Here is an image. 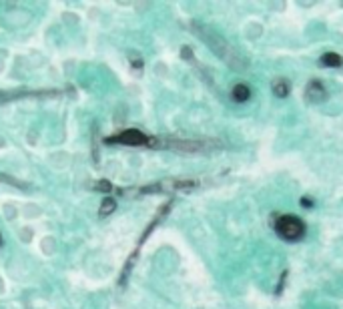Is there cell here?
Masks as SVG:
<instances>
[{
	"mask_svg": "<svg viewBox=\"0 0 343 309\" xmlns=\"http://www.w3.org/2000/svg\"><path fill=\"white\" fill-rule=\"evenodd\" d=\"M341 56L335 52H327L321 56V64H325V66H341Z\"/></svg>",
	"mask_w": 343,
	"mask_h": 309,
	"instance_id": "cell-7",
	"label": "cell"
},
{
	"mask_svg": "<svg viewBox=\"0 0 343 309\" xmlns=\"http://www.w3.org/2000/svg\"><path fill=\"white\" fill-rule=\"evenodd\" d=\"M249 97H251V91H249L247 85H235V87L231 89V99H233L235 103H245Z\"/></svg>",
	"mask_w": 343,
	"mask_h": 309,
	"instance_id": "cell-6",
	"label": "cell"
},
{
	"mask_svg": "<svg viewBox=\"0 0 343 309\" xmlns=\"http://www.w3.org/2000/svg\"><path fill=\"white\" fill-rule=\"evenodd\" d=\"M203 38H205V43H207V45H209L213 51L221 56V60H225V62H227L231 68H237V70L245 68L243 56L235 51V49L229 45L227 41H223L219 34H215V32H209V30H207V32L203 30Z\"/></svg>",
	"mask_w": 343,
	"mask_h": 309,
	"instance_id": "cell-1",
	"label": "cell"
},
{
	"mask_svg": "<svg viewBox=\"0 0 343 309\" xmlns=\"http://www.w3.org/2000/svg\"><path fill=\"white\" fill-rule=\"evenodd\" d=\"M301 205H303V207H309V205H313V201H309V199L305 197V199H301Z\"/></svg>",
	"mask_w": 343,
	"mask_h": 309,
	"instance_id": "cell-12",
	"label": "cell"
},
{
	"mask_svg": "<svg viewBox=\"0 0 343 309\" xmlns=\"http://www.w3.org/2000/svg\"><path fill=\"white\" fill-rule=\"evenodd\" d=\"M273 93L277 95V97H287L289 95V83H287L285 79H279V81H275L273 83Z\"/></svg>",
	"mask_w": 343,
	"mask_h": 309,
	"instance_id": "cell-9",
	"label": "cell"
},
{
	"mask_svg": "<svg viewBox=\"0 0 343 309\" xmlns=\"http://www.w3.org/2000/svg\"><path fill=\"white\" fill-rule=\"evenodd\" d=\"M109 143H120V145H128V147H143V145H153V141L143 135L141 131L137 129H128V131H122L120 135H116L113 139H109Z\"/></svg>",
	"mask_w": 343,
	"mask_h": 309,
	"instance_id": "cell-4",
	"label": "cell"
},
{
	"mask_svg": "<svg viewBox=\"0 0 343 309\" xmlns=\"http://www.w3.org/2000/svg\"><path fill=\"white\" fill-rule=\"evenodd\" d=\"M114 209H116V201H114V199H111V197H107V199H103V203H101L99 215H101V217H109Z\"/></svg>",
	"mask_w": 343,
	"mask_h": 309,
	"instance_id": "cell-8",
	"label": "cell"
},
{
	"mask_svg": "<svg viewBox=\"0 0 343 309\" xmlns=\"http://www.w3.org/2000/svg\"><path fill=\"white\" fill-rule=\"evenodd\" d=\"M169 149H175L179 153H201V151H209L211 147H219L221 143H213V141H179V139H173L165 143Z\"/></svg>",
	"mask_w": 343,
	"mask_h": 309,
	"instance_id": "cell-3",
	"label": "cell"
},
{
	"mask_svg": "<svg viewBox=\"0 0 343 309\" xmlns=\"http://www.w3.org/2000/svg\"><path fill=\"white\" fill-rule=\"evenodd\" d=\"M0 181H2V183H8V185H12V187H18V189H26V185H24L22 181H18V179H14V177H8V175H2V173H0Z\"/></svg>",
	"mask_w": 343,
	"mask_h": 309,
	"instance_id": "cell-10",
	"label": "cell"
},
{
	"mask_svg": "<svg viewBox=\"0 0 343 309\" xmlns=\"http://www.w3.org/2000/svg\"><path fill=\"white\" fill-rule=\"evenodd\" d=\"M0 241H2V239H0Z\"/></svg>",
	"mask_w": 343,
	"mask_h": 309,
	"instance_id": "cell-13",
	"label": "cell"
},
{
	"mask_svg": "<svg viewBox=\"0 0 343 309\" xmlns=\"http://www.w3.org/2000/svg\"><path fill=\"white\" fill-rule=\"evenodd\" d=\"M275 229H277V233H279L283 239H287V241L301 239L303 233H305L303 221L297 219V217H293V215H283V217H279L277 223H275Z\"/></svg>",
	"mask_w": 343,
	"mask_h": 309,
	"instance_id": "cell-2",
	"label": "cell"
},
{
	"mask_svg": "<svg viewBox=\"0 0 343 309\" xmlns=\"http://www.w3.org/2000/svg\"><path fill=\"white\" fill-rule=\"evenodd\" d=\"M305 95H307V99L311 103H321L325 99V89H323V85L319 81H311L307 85V93Z\"/></svg>",
	"mask_w": 343,
	"mask_h": 309,
	"instance_id": "cell-5",
	"label": "cell"
},
{
	"mask_svg": "<svg viewBox=\"0 0 343 309\" xmlns=\"http://www.w3.org/2000/svg\"><path fill=\"white\" fill-rule=\"evenodd\" d=\"M97 189H99V191H105V193H107V191H111V189H113V185H111L109 181H101V183L97 185Z\"/></svg>",
	"mask_w": 343,
	"mask_h": 309,
	"instance_id": "cell-11",
	"label": "cell"
}]
</instances>
